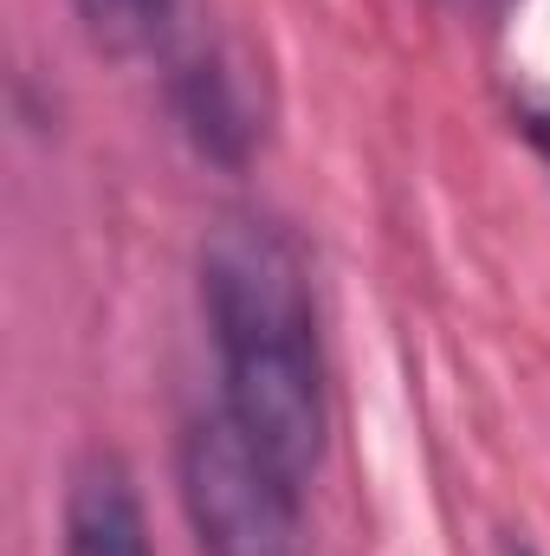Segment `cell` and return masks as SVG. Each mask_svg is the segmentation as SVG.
Returning <instances> with one entry per match:
<instances>
[{"instance_id":"cell-2","label":"cell","mask_w":550,"mask_h":556,"mask_svg":"<svg viewBox=\"0 0 550 556\" xmlns=\"http://www.w3.org/2000/svg\"><path fill=\"white\" fill-rule=\"evenodd\" d=\"M175 485L201 556H304V485L278 459H266L227 408L182 427Z\"/></svg>"},{"instance_id":"cell-1","label":"cell","mask_w":550,"mask_h":556,"mask_svg":"<svg viewBox=\"0 0 550 556\" xmlns=\"http://www.w3.org/2000/svg\"><path fill=\"white\" fill-rule=\"evenodd\" d=\"M201 317L221 356V408L298 485L324 466L330 395L298 240L273 214H221L201 240Z\"/></svg>"},{"instance_id":"cell-6","label":"cell","mask_w":550,"mask_h":556,"mask_svg":"<svg viewBox=\"0 0 550 556\" xmlns=\"http://www.w3.org/2000/svg\"><path fill=\"white\" fill-rule=\"evenodd\" d=\"M525 137L538 142V155L550 162V111H525Z\"/></svg>"},{"instance_id":"cell-7","label":"cell","mask_w":550,"mask_h":556,"mask_svg":"<svg viewBox=\"0 0 550 556\" xmlns=\"http://www.w3.org/2000/svg\"><path fill=\"white\" fill-rule=\"evenodd\" d=\"M505 556H538V551H525V544H505Z\"/></svg>"},{"instance_id":"cell-3","label":"cell","mask_w":550,"mask_h":556,"mask_svg":"<svg viewBox=\"0 0 550 556\" xmlns=\"http://www.w3.org/2000/svg\"><path fill=\"white\" fill-rule=\"evenodd\" d=\"M168 117L175 130L188 137V149L227 175H240L253 155H260V137H266V117H260V98L247 85V65L227 59L221 46H201L188 59H175L168 72Z\"/></svg>"},{"instance_id":"cell-5","label":"cell","mask_w":550,"mask_h":556,"mask_svg":"<svg viewBox=\"0 0 550 556\" xmlns=\"http://www.w3.org/2000/svg\"><path fill=\"white\" fill-rule=\"evenodd\" d=\"M72 13H78L85 39H91L98 52L137 59V52H149V46L162 39L175 0H72Z\"/></svg>"},{"instance_id":"cell-4","label":"cell","mask_w":550,"mask_h":556,"mask_svg":"<svg viewBox=\"0 0 550 556\" xmlns=\"http://www.w3.org/2000/svg\"><path fill=\"white\" fill-rule=\"evenodd\" d=\"M59 556H155L149 511L117 453H85L65 485L59 511Z\"/></svg>"}]
</instances>
